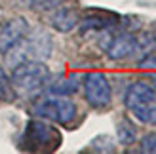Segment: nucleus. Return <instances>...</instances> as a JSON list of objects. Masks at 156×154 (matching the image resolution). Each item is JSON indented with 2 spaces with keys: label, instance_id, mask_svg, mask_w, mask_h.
<instances>
[{
  "label": "nucleus",
  "instance_id": "obj_13",
  "mask_svg": "<svg viewBox=\"0 0 156 154\" xmlns=\"http://www.w3.org/2000/svg\"><path fill=\"white\" fill-rule=\"evenodd\" d=\"M12 97V82L8 80L6 72L0 68V101H10Z\"/></svg>",
  "mask_w": 156,
  "mask_h": 154
},
{
  "label": "nucleus",
  "instance_id": "obj_9",
  "mask_svg": "<svg viewBox=\"0 0 156 154\" xmlns=\"http://www.w3.org/2000/svg\"><path fill=\"white\" fill-rule=\"evenodd\" d=\"M27 139L30 145H36V147H44V145H51L53 141H59L55 131L42 122H30L27 126Z\"/></svg>",
  "mask_w": 156,
  "mask_h": 154
},
{
  "label": "nucleus",
  "instance_id": "obj_11",
  "mask_svg": "<svg viewBox=\"0 0 156 154\" xmlns=\"http://www.w3.org/2000/svg\"><path fill=\"white\" fill-rule=\"evenodd\" d=\"M118 141L122 143V145H131L135 141V135H137V131H135V126L131 124L129 120H122L120 124H118Z\"/></svg>",
  "mask_w": 156,
  "mask_h": 154
},
{
  "label": "nucleus",
  "instance_id": "obj_14",
  "mask_svg": "<svg viewBox=\"0 0 156 154\" xmlns=\"http://www.w3.org/2000/svg\"><path fill=\"white\" fill-rule=\"evenodd\" d=\"M141 150L143 152H156V133H149L141 141Z\"/></svg>",
  "mask_w": 156,
  "mask_h": 154
},
{
  "label": "nucleus",
  "instance_id": "obj_2",
  "mask_svg": "<svg viewBox=\"0 0 156 154\" xmlns=\"http://www.w3.org/2000/svg\"><path fill=\"white\" fill-rule=\"evenodd\" d=\"M48 67L42 61H23V63L15 65L12 71V89L19 95H34L38 89L44 88V84L48 82Z\"/></svg>",
  "mask_w": 156,
  "mask_h": 154
},
{
  "label": "nucleus",
  "instance_id": "obj_1",
  "mask_svg": "<svg viewBox=\"0 0 156 154\" xmlns=\"http://www.w3.org/2000/svg\"><path fill=\"white\" fill-rule=\"evenodd\" d=\"M124 103L139 122L156 126V88H152L151 84H129L124 95Z\"/></svg>",
  "mask_w": 156,
  "mask_h": 154
},
{
  "label": "nucleus",
  "instance_id": "obj_6",
  "mask_svg": "<svg viewBox=\"0 0 156 154\" xmlns=\"http://www.w3.org/2000/svg\"><path fill=\"white\" fill-rule=\"evenodd\" d=\"M84 95L93 109H105L111 105L112 89L103 72H90L84 76Z\"/></svg>",
  "mask_w": 156,
  "mask_h": 154
},
{
  "label": "nucleus",
  "instance_id": "obj_7",
  "mask_svg": "<svg viewBox=\"0 0 156 154\" xmlns=\"http://www.w3.org/2000/svg\"><path fill=\"white\" fill-rule=\"evenodd\" d=\"M29 33V23L23 17L10 19L0 29V53H8L13 46H17Z\"/></svg>",
  "mask_w": 156,
  "mask_h": 154
},
{
  "label": "nucleus",
  "instance_id": "obj_10",
  "mask_svg": "<svg viewBox=\"0 0 156 154\" xmlns=\"http://www.w3.org/2000/svg\"><path fill=\"white\" fill-rule=\"evenodd\" d=\"M80 78H78L76 74H69V76H63V78H59L57 82H53L50 86V91L55 95H73L74 91L78 89V86H80Z\"/></svg>",
  "mask_w": 156,
  "mask_h": 154
},
{
  "label": "nucleus",
  "instance_id": "obj_12",
  "mask_svg": "<svg viewBox=\"0 0 156 154\" xmlns=\"http://www.w3.org/2000/svg\"><path fill=\"white\" fill-rule=\"evenodd\" d=\"M67 0H30V8L38 12H50V10H55L61 4H65Z\"/></svg>",
  "mask_w": 156,
  "mask_h": 154
},
{
  "label": "nucleus",
  "instance_id": "obj_3",
  "mask_svg": "<svg viewBox=\"0 0 156 154\" xmlns=\"http://www.w3.org/2000/svg\"><path fill=\"white\" fill-rule=\"evenodd\" d=\"M50 53H51L50 34L40 29L34 30V33L29 30L27 36L8 51V63H10V67H15L23 61H42L50 57Z\"/></svg>",
  "mask_w": 156,
  "mask_h": 154
},
{
  "label": "nucleus",
  "instance_id": "obj_16",
  "mask_svg": "<svg viewBox=\"0 0 156 154\" xmlns=\"http://www.w3.org/2000/svg\"><path fill=\"white\" fill-rule=\"evenodd\" d=\"M152 82H154V84H156V74H154V76H152Z\"/></svg>",
  "mask_w": 156,
  "mask_h": 154
},
{
  "label": "nucleus",
  "instance_id": "obj_4",
  "mask_svg": "<svg viewBox=\"0 0 156 154\" xmlns=\"http://www.w3.org/2000/svg\"><path fill=\"white\" fill-rule=\"evenodd\" d=\"M33 114L36 118H44L55 124L65 126L69 122H73L76 116V105L71 99H65V95L57 97H46L42 101H38L33 107Z\"/></svg>",
  "mask_w": 156,
  "mask_h": 154
},
{
  "label": "nucleus",
  "instance_id": "obj_15",
  "mask_svg": "<svg viewBox=\"0 0 156 154\" xmlns=\"http://www.w3.org/2000/svg\"><path fill=\"white\" fill-rule=\"evenodd\" d=\"M139 68H156V53H147L139 61Z\"/></svg>",
  "mask_w": 156,
  "mask_h": 154
},
{
  "label": "nucleus",
  "instance_id": "obj_8",
  "mask_svg": "<svg viewBox=\"0 0 156 154\" xmlns=\"http://www.w3.org/2000/svg\"><path fill=\"white\" fill-rule=\"evenodd\" d=\"M50 23H51V27L55 30H59V33H71V30H74V27L78 25V12L71 6L61 4L59 8H55V12L51 13Z\"/></svg>",
  "mask_w": 156,
  "mask_h": 154
},
{
  "label": "nucleus",
  "instance_id": "obj_5",
  "mask_svg": "<svg viewBox=\"0 0 156 154\" xmlns=\"http://www.w3.org/2000/svg\"><path fill=\"white\" fill-rule=\"evenodd\" d=\"M101 50L107 53L108 59L112 61H120V59H126L131 57L139 48V42L133 34L129 33H120V34H111V33H105L101 34Z\"/></svg>",
  "mask_w": 156,
  "mask_h": 154
}]
</instances>
